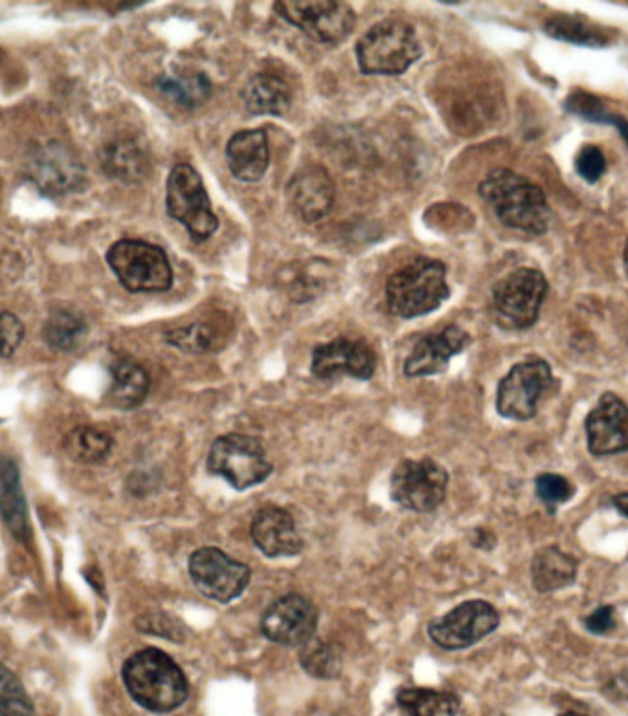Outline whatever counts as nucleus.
Here are the masks:
<instances>
[{
  "label": "nucleus",
  "mask_w": 628,
  "mask_h": 716,
  "mask_svg": "<svg viewBox=\"0 0 628 716\" xmlns=\"http://www.w3.org/2000/svg\"><path fill=\"white\" fill-rule=\"evenodd\" d=\"M481 199L491 206L497 219L511 230L528 236H544L550 228V204L539 184L513 169H492L480 183Z\"/></svg>",
  "instance_id": "obj_1"
},
{
  "label": "nucleus",
  "mask_w": 628,
  "mask_h": 716,
  "mask_svg": "<svg viewBox=\"0 0 628 716\" xmlns=\"http://www.w3.org/2000/svg\"><path fill=\"white\" fill-rule=\"evenodd\" d=\"M124 683L133 700L153 713H169L185 704L190 686L185 673L159 649H143L125 662Z\"/></svg>",
  "instance_id": "obj_2"
},
{
  "label": "nucleus",
  "mask_w": 628,
  "mask_h": 716,
  "mask_svg": "<svg viewBox=\"0 0 628 716\" xmlns=\"http://www.w3.org/2000/svg\"><path fill=\"white\" fill-rule=\"evenodd\" d=\"M449 297L447 267L432 257H415L386 281L388 311L406 321L434 313Z\"/></svg>",
  "instance_id": "obj_3"
},
{
  "label": "nucleus",
  "mask_w": 628,
  "mask_h": 716,
  "mask_svg": "<svg viewBox=\"0 0 628 716\" xmlns=\"http://www.w3.org/2000/svg\"><path fill=\"white\" fill-rule=\"evenodd\" d=\"M356 61L366 76H401L423 55L414 26L386 18L369 28L356 42Z\"/></svg>",
  "instance_id": "obj_4"
},
{
  "label": "nucleus",
  "mask_w": 628,
  "mask_h": 716,
  "mask_svg": "<svg viewBox=\"0 0 628 716\" xmlns=\"http://www.w3.org/2000/svg\"><path fill=\"white\" fill-rule=\"evenodd\" d=\"M208 470L225 478L234 489L260 486L273 473L267 450L260 439L244 434H226L215 439L208 452Z\"/></svg>",
  "instance_id": "obj_5"
},
{
  "label": "nucleus",
  "mask_w": 628,
  "mask_h": 716,
  "mask_svg": "<svg viewBox=\"0 0 628 716\" xmlns=\"http://www.w3.org/2000/svg\"><path fill=\"white\" fill-rule=\"evenodd\" d=\"M166 208L169 217L185 225L196 243L206 241L219 228L201 175L190 164H177L169 173Z\"/></svg>",
  "instance_id": "obj_6"
},
{
  "label": "nucleus",
  "mask_w": 628,
  "mask_h": 716,
  "mask_svg": "<svg viewBox=\"0 0 628 716\" xmlns=\"http://www.w3.org/2000/svg\"><path fill=\"white\" fill-rule=\"evenodd\" d=\"M109 267L130 292H164L172 289L173 271L167 254L156 244L122 239L108 252Z\"/></svg>",
  "instance_id": "obj_7"
},
{
  "label": "nucleus",
  "mask_w": 628,
  "mask_h": 716,
  "mask_svg": "<svg viewBox=\"0 0 628 716\" xmlns=\"http://www.w3.org/2000/svg\"><path fill=\"white\" fill-rule=\"evenodd\" d=\"M548 281L537 268H516L492 289L494 318L504 329H529L539 321Z\"/></svg>",
  "instance_id": "obj_8"
},
{
  "label": "nucleus",
  "mask_w": 628,
  "mask_h": 716,
  "mask_svg": "<svg viewBox=\"0 0 628 716\" xmlns=\"http://www.w3.org/2000/svg\"><path fill=\"white\" fill-rule=\"evenodd\" d=\"M449 473L430 457L403 460L393 468L390 491L393 502L414 513H434L444 502Z\"/></svg>",
  "instance_id": "obj_9"
},
{
  "label": "nucleus",
  "mask_w": 628,
  "mask_h": 716,
  "mask_svg": "<svg viewBox=\"0 0 628 716\" xmlns=\"http://www.w3.org/2000/svg\"><path fill=\"white\" fill-rule=\"evenodd\" d=\"M553 385L550 364L540 356H529L511 367L500 380L497 410L505 419L529 420L539 412L540 399Z\"/></svg>",
  "instance_id": "obj_10"
},
{
  "label": "nucleus",
  "mask_w": 628,
  "mask_h": 716,
  "mask_svg": "<svg viewBox=\"0 0 628 716\" xmlns=\"http://www.w3.org/2000/svg\"><path fill=\"white\" fill-rule=\"evenodd\" d=\"M274 8L287 23L324 45L344 41L355 28V12L338 0H279Z\"/></svg>",
  "instance_id": "obj_11"
},
{
  "label": "nucleus",
  "mask_w": 628,
  "mask_h": 716,
  "mask_svg": "<svg viewBox=\"0 0 628 716\" xmlns=\"http://www.w3.org/2000/svg\"><path fill=\"white\" fill-rule=\"evenodd\" d=\"M188 568L197 590L208 599L223 604L231 603L234 599L243 595L252 577L247 564L239 563L219 548L210 545L191 553Z\"/></svg>",
  "instance_id": "obj_12"
},
{
  "label": "nucleus",
  "mask_w": 628,
  "mask_h": 716,
  "mask_svg": "<svg viewBox=\"0 0 628 716\" xmlns=\"http://www.w3.org/2000/svg\"><path fill=\"white\" fill-rule=\"evenodd\" d=\"M500 625L497 608L487 601H465L428 625V636L444 651H462L494 632Z\"/></svg>",
  "instance_id": "obj_13"
},
{
  "label": "nucleus",
  "mask_w": 628,
  "mask_h": 716,
  "mask_svg": "<svg viewBox=\"0 0 628 716\" xmlns=\"http://www.w3.org/2000/svg\"><path fill=\"white\" fill-rule=\"evenodd\" d=\"M26 175L47 197L76 193L87 180L81 161L60 142H48L37 148L26 161Z\"/></svg>",
  "instance_id": "obj_14"
},
{
  "label": "nucleus",
  "mask_w": 628,
  "mask_h": 716,
  "mask_svg": "<svg viewBox=\"0 0 628 716\" xmlns=\"http://www.w3.org/2000/svg\"><path fill=\"white\" fill-rule=\"evenodd\" d=\"M318 627V610L302 593L276 599L261 617V632L273 643L303 646L313 640Z\"/></svg>",
  "instance_id": "obj_15"
},
{
  "label": "nucleus",
  "mask_w": 628,
  "mask_h": 716,
  "mask_svg": "<svg viewBox=\"0 0 628 716\" xmlns=\"http://www.w3.org/2000/svg\"><path fill=\"white\" fill-rule=\"evenodd\" d=\"M377 369L374 348L362 338H335L313 350L311 372L314 377L327 380L348 375L353 379L368 380Z\"/></svg>",
  "instance_id": "obj_16"
},
{
  "label": "nucleus",
  "mask_w": 628,
  "mask_h": 716,
  "mask_svg": "<svg viewBox=\"0 0 628 716\" xmlns=\"http://www.w3.org/2000/svg\"><path fill=\"white\" fill-rule=\"evenodd\" d=\"M588 450L593 456H616L628 452V406L621 397L606 391L585 423Z\"/></svg>",
  "instance_id": "obj_17"
},
{
  "label": "nucleus",
  "mask_w": 628,
  "mask_h": 716,
  "mask_svg": "<svg viewBox=\"0 0 628 716\" xmlns=\"http://www.w3.org/2000/svg\"><path fill=\"white\" fill-rule=\"evenodd\" d=\"M470 346V337L462 327L447 326L430 332L415 343L414 350L404 362L406 377H430L443 374L452 356L460 355Z\"/></svg>",
  "instance_id": "obj_18"
},
{
  "label": "nucleus",
  "mask_w": 628,
  "mask_h": 716,
  "mask_svg": "<svg viewBox=\"0 0 628 716\" xmlns=\"http://www.w3.org/2000/svg\"><path fill=\"white\" fill-rule=\"evenodd\" d=\"M287 196L300 219L316 223L331 212L335 204V183L324 167H303L291 178L287 186Z\"/></svg>",
  "instance_id": "obj_19"
},
{
  "label": "nucleus",
  "mask_w": 628,
  "mask_h": 716,
  "mask_svg": "<svg viewBox=\"0 0 628 716\" xmlns=\"http://www.w3.org/2000/svg\"><path fill=\"white\" fill-rule=\"evenodd\" d=\"M250 535L258 550L271 558L294 556L303 550V540L298 533L294 518L281 507H263L252 520Z\"/></svg>",
  "instance_id": "obj_20"
},
{
  "label": "nucleus",
  "mask_w": 628,
  "mask_h": 716,
  "mask_svg": "<svg viewBox=\"0 0 628 716\" xmlns=\"http://www.w3.org/2000/svg\"><path fill=\"white\" fill-rule=\"evenodd\" d=\"M226 162L231 175L243 183H258L271 164L265 129L239 130L226 143Z\"/></svg>",
  "instance_id": "obj_21"
},
{
  "label": "nucleus",
  "mask_w": 628,
  "mask_h": 716,
  "mask_svg": "<svg viewBox=\"0 0 628 716\" xmlns=\"http://www.w3.org/2000/svg\"><path fill=\"white\" fill-rule=\"evenodd\" d=\"M243 101L249 113L258 116L260 114L281 116L291 108V87L284 77L271 72H260L244 87Z\"/></svg>",
  "instance_id": "obj_22"
},
{
  "label": "nucleus",
  "mask_w": 628,
  "mask_h": 716,
  "mask_svg": "<svg viewBox=\"0 0 628 716\" xmlns=\"http://www.w3.org/2000/svg\"><path fill=\"white\" fill-rule=\"evenodd\" d=\"M577 568H579L577 558L564 553L555 545L539 551L531 564L535 590L540 593H550L574 585Z\"/></svg>",
  "instance_id": "obj_23"
},
{
  "label": "nucleus",
  "mask_w": 628,
  "mask_h": 716,
  "mask_svg": "<svg viewBox=\"0 0 628 716\" xmlns=\"http://www.w3.org/2000/svg\"><path fill=\"white\" fill-rule=\"evenodd\" d=\"M149 391V375L140 364L129 359H120L111 366L109 401L116 409L133 410L146 401Z\"/></svg>",
  "instance_id": "obj_24"
},
{
  "label": "nucleus",
  "mask_w": 628,
  "mask_h": 716,
  "mask_svg": "<svg viewBox=\"0 0 628 716\" xmlns=\"http://www.w3.org/2000/svg\"><path fill=\"white\" fill-rule=\"evenodd\" d=\"M101 164L109 177L129 184L143 180L148 177L151 167L148 153L135 140H116L108 143L101 153Z\"/></svg>",
  "instance_id": "obj_25"
},
{
  "label": "nucleus",
  "mask_w": 628,
  "mask_h": 716,
  "mask_svg": "<svg viewBox=\"0 0 628 716\" xmlns=\"http://www.w3.org/2000/svg\"><path fill=\"white\" fill-rule=\"evenodd\" d=\"M544 32L557 41L579 45V47L601 48L608 47L612 42L611 32L606 28L593 24L581 15H568V13H558L548 18Z\"/></svg>",
  "instance_id": "obj_26"
},
{
  "label": "nucleus",
  "mask_w": 628,
  "mask_h": 716,
  "mask_svg": "<svg viewBox=\"0 0 628 716\" xmlns=\"http://www.w3.org/2000/svg\"><path fill=\"white\" fill-rule=\"evenodd\" d=\"M0 515L17 537L28 535L26 502L18 481V470L10 460H0Z\"/></svg>",
  "instance_id": "obj_27"
},
{
  "label": "nucleus",
  "mask_w": 628,
  "mask_h": 716,
  "mask_svg": "<svg viewBox=\"0 0 628 716\" xmlns=\"http://www.w3.org/2000/svg\"><path fill=\"white\" fill-rule=\"evenodd\" d=\"M398 705L404 716H456L460 699L447 691L410 687L399 691Z\"/></svg>",
  "instance_id": "obj_28"
},
{
  "label": "nucleus",
  "mask_w": 628,
  "mask_h": 716,
  "mask_svg": "<svg viewBox=\"0 0 628 716\" xmlns=\"http://www.w3.org/2000/svg\"><path fill=\"white\" fill-rule=\"evenodd\" d=\"M66 454L79 463H100L111 454L113 438L95 427L74 428L65 439Z\"/></svg>",
  "instance_id": "obj_29"
},
{
  "label": "nucleus",
  "mask_w": 628,
  "mask_h": 716,
  "mask_svg": "<svg viewBox=\"0 0 628 716\" xmlns=\"http://www.w3.org/2000/svg\"><path fill=\"white\" fill-rule=\"evenodd\" d=\"M85 332H87V324L81 314L71 309H60L50 314L42 335L55 350L72 351L81 342Z\"/></svg>",
  "instance_id": "obj_30"
},
{
  "label": "nucleus",
  "mask_w": 628,
  "mask_h": 716,
  "mask_svg": "<svg viewBox=\"0 0 628 716\" xmlns=\"http://www.w3.org/2000/svg\"><path fill=\"white\" fill-rule=\"evenodd\" d=\"M159 89L180 108L193 109L210 98L212 81L204 74L164 76L159 79Z\"/></svg>",
  "instance_id": "obj_31"
},
{
  "label": "nucleus",
  "mask_w": 628,
  "mask_h": 716,
  "mask_svg": "<svg viewBox=\"0 0 628 716\" xmlns=\"http://www.w3.org/2000/svg\"><path fill=\"white\" fill-rule=\"evenodd\" d=\"M300 663L309 675L327 680V678H337L342 669V654L335 643L313 638L302 646Z\"/></svg>",
  "instance_id": "obj_32"
},
{
  "label": "nucleus",
  "mask_w": 628,
  "mask_h": 716,
  "mask_svg": "<svg viewBox=\"0 0 628 716\" xmlns=\"http://www.w3.org/2000/svg\"><path fill=\"white\" fill-rule=\"evenodd\" d=\"M564 108H566L568 113L575 114V116H579V118L587 120V122L614 125V127L619 130V135H621L623 140H625L628 146L627 120L619 116V114L608 111L605 103H603L598 96L588 95V92L577 90L574 95L568 96V100H566V105H564Z\"/></svg>",
  "instance_id": "obj_33"
},
{
  "label": "nucleus",
  "mask_w": 628,
  "mask_h": 716,
  "mask_svg": "<svg viewBox=\"0 0 628 716\" xmlns=\"http://www.w3.org/2000/svg\"><path fill=\"white\" fill-rule=\"evenodd\" d=\"M34 704L23 683L0 663V716H32Z\"/></svg>",
  "instance_id": "obj_34"
},
{
  "label": "nucleus",
  "mask_w": 628,
  "mask_h": 716,
  "mask_svg": "<svg viewBox=\"0 0 628 716\" xmlns=\"http://www.w3.org/2000/svg\"><path fill=\"white\" fill-rule=\"evenodd\" d=\"M166 342L172 343L180 351H186V353L201 355V353H208L214 348V329L206 326V324H202V322H196L191 326L166 332Z\"/></svg>",
  "instance_id": "obj_35"
},
{
  "label": "nucleus",
  "mask_w": 628,
  "mask_h": 716,
  "mask_svg": "<svg viewBox=\"0 0 628 716\" xmlns=\"http://www.w3.org/2000/svg\"><path fill=\"white\" fill-rule=\"evenodd\" d=\"M535 492L540 502L544 503L545 510L555 513L558 505H563L574 497L575 491L574 486L561 474L544 473L537 476Z\"/></svg>",
  "instance_id": "obj_36"
},
{
  "label": "nucleus",
  "mask_w": 628,
  "mask_h": 716,
  "mask_svg": "<svg viewBox=\"0 0 628 716\" xmlns=\"http://www.w3.org/2000/svg\"><path fill=\"white\" fill-rule=\"evenodd\" d=\"M575 172L579 173V177L588 184L599 183L606 172L605 153L593 143L582 146L581 151L575 156Z\"/></svg>",
  "instance_id": "obj_37"
},
{
  "label": "nucleus",
  "mask_w": 628,
  "mask_h": 716,
  "mask_svg": "<svg viewBox=\"0 0 628 716\" xmlns=\"http://www.w3.org/2000/svg\"><path fill=\"white\" fill-rule=\"evenodd\" d=\"M24 326L12 313H0V359H8L23 342Z\"/></svg>",
  "instance_id": "obj_38"
},
{
  "label": "nucleus",
  "mask_w": 628,
  "mask_h": 716,
  "mask_svg": "<svg viewBox=\"0 0 628 716\" xmlns=\"http://www.w3.org/2000/svg\"><path fill=\"white\" fill-rule=\"evenodd\" d=\"M585 625H587L590 632L605 636V633L612 632L616 628V610L611 604L599 606L595 612L587 617Z\"/></svg>",
  "instance_id": "obj_39"
},
{
  "label": "nucleus",
  "mask_w": 628,
  "mask_h": 716,
  "mask_svg": "<svg viewBox=\"0 0 628 716\" xmlns=\"http://www.w3.org/2000/svg\"><path fill=\"white\" fill-rule=\"evenodd\" d=\"M612 503H614V507H616L621 515H625L628 518V492L617 494V497L612 500Z\"/></svg>",
  "instance_id": "obj_40"
},
{
  "label": "nucleus",
  "mask_w": 628,
  "mask_h": 716,
  "mask_svg": "<svg viewBox=\"0 0 628 716\" xmlns=\"http://www.w3.org/2000/svg\"><path fill=\"white\" fill-rule=\"evenodd\" d=\"M625 268H627V274H628V241H627V247H625Z\"/></svg>",
  "instance_id": "obj_41"
},
{
  "label": "nucleus",
  "mask_w": 628,
  "mask_h": 716,
  "mask_svg": "<svg viewBox=\"0 0 628 716\" xmlns=\"http://www.w3.org/2000/svg\"><path fill=\"white\" fill-rule=\"evenodd\" d=\"M561 716H582V715H577V713H564V715Z\"/></svg>",
  "instance_id": "obj_42"
}]
</instances>
